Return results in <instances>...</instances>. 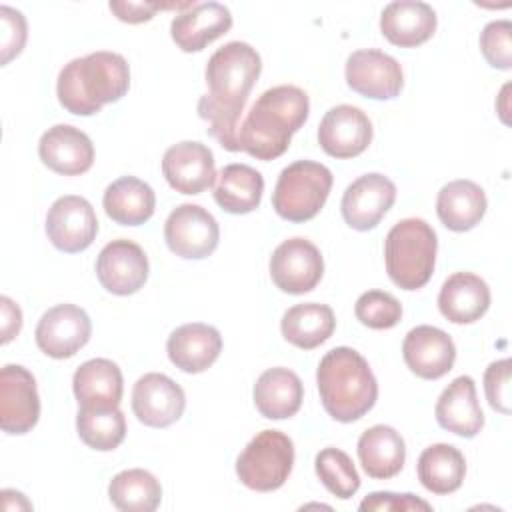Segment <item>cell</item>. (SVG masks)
Returning a JSON list of instances; mask_svg holds the SVG:
<instances>
[{
	"instance_id": "6da1fadb",
	"label": "cell",
	"mask_w": 512,
	"mask_h": 512,
	"mask_svg": "<svg viewBox=\"0 0 512 512\" xmlns=\"http://www.w3.org/2000/svg\"><path fill=\"white\" fill-rule=\"evenodd\" d=\"M260 70V54L240 40L218 48L206 64L208 94L198 100V114L208 122V134L224 150L240 152L238 120Z\"/></svg>"
},
{
	"instance_id": "7a4b0ae2",
	"label": "cell",
	"mask_w": 512,
	"mask_h": 512,
	"mask_svg": "<svg viewBox=\"0 0 512 512\" xmlns=\"http://www.w3.org/2000/svg\"><path fill=\"white\" fill-rule=\"evenodd\" d=\"M310 112L308 94L292 84L268 88L258 96L238 128V146L256 160L282 156Z\"/></svg>"
},
{
	"instance_id": "3957f363",
	"label": "cell",
	"mask_w": 512,
	"mask_h": 512,
	"mask_svg": "<svg viewBox=\"0 0 512 512\" xmlns=\"http://www.w3.org/2000/svg\"><path fill=\"white\" fill-rule=\"evenodd\" d=\"M130 88V68L124 56L98 50L70 60L58 74L60 104L76 116H92L104 104L118 102Z\"/></svg>"
},
{
	"instance_id": "277c9868",
	"label": "cell",
	"mask_w": 512,
	"mask_h": 512,
	"mask_svg": "<svg viewBox=\"0 0 512 512\" xmlns=\"http://www.w3.org/2000/svg\"><path fill=\"white\" fill-rule=\"evenodd\" d=\"M324 410L338 422L362 418L378 398V382L366 358L348 346L324 354L316 370Z\"/></svg>"
},
{
	"instance_id": "5b68a950",
	"label": "cell",
	"mask_w": 512,
	"mask_h": 512,
	"mask_svg": "<svg viewBox=\"0 0 512 512\" xmlns=\"http://www.w3.org/2000/svg\"><path fill=\"white\" fill-rule=\"evenodd\" d=\"M438 238L422 218L396 222L384 240V262L390 280L402 290L422 288L434 272Z\"/></svg>"
},
{
	"instance_id": "8992f818",
	"label": "cell",
	"mask_w": 512,
	"mask_h": 512,
	"mask_svg": "<svg viewBox=\"0 0 512 512\" xmlns=\"http://www.w3.org/2000/svg\"><path fill=\"white\" fill-rule=\"evenodd\" d=\"M332 188V172L312 160H298L286 166L274 186L272 206L290 222L312 220L324 206Z\"/></svg>"
},
{
	"instance_id": "52a82bcc",
	"label": "cell",
	"mask_w": 512,
	"mask_h": 512,
	"mask_svg": "<svg viewBox=\"0 0 512 512\" xmlns=\"http://www.w3.org/2000/svg\"><path fill=\"white\" fill-rule=\"evenodd\" d=\"M294 466V444L280 430L258 432L236 460L240 482L256 492L278 490Z\"/></svg>"
},
{
	"instance_id": "ba28073f",
	"label": "cell",
	"mask_w": 512,
	"mask_h": 512,
	"mask_svg": "<svg viewBox=\"0 0 512 512\" xmlns=\"http://www.w3.org/2000/svg\"><path fill=\"white\" fill-rule=\"evenodd\" d=\"M168 248L184 260H202L210 256L220 240L216 218L198 204L176 206L164 224Z\"/></svg>"
},
{
	"instance_id": "9c48e42d",
	"label": "cell",
	"mask_w": 512,
	"mask_h": 512,
	"mask_svg": "<svg viewBox=\"0 0 512 512\" xmlns=\"http://www.w3.org/2000/svg\"><path fill=\"white\" fill-rule=\"evenodd\" d=\"M324 274L320 250L306 238H288L270 256V276L286 294H306Z\"/></svg>"
},
{
	"instance_id": "30bf717a",
	"label": "cell",
	"mask_w": 512,
	"mask_h": 512,
	"mask_svg": "<svg viewBox=\"0 0 512 512\" xmlns=\"http://www.w3.org/2000/svg\"><path fill=\"white\" fill-rule=\"evenodd\" d=\"M46 234L54 248L74 254L86 250L98 234V218L82 196H60L46 214Z\"/></svg>"
},
{
	"instance_id": "8fae6325",
	"label": "cell",
	"mask_w": 512,
	"mask_h": 512,
	"mask_svg": "<svg viewBox=\"0 0 512 512\" xmlns=\"http://www.w3.org/2000/svg\"><path fill=\"white\" fill-rule=\"evenodd\" d=\"M40 418V398L34 376L18 364L0 370V426L6 434H26Z\"/></svg>"
},
{
	"instance_id": "7c38bea8",
	"label": "cell",
	"mask_w": 512,
	"mask_h": 512,
	"mask_svg": "<svg viewBox=\"0 0 512 512\" xmlns=\"http://www.w3.org/2000/svg\"><path fill=\"white\" fill-rule=\"evenodd\" d=\"M92 334L88 314L76 304H58L42 314L36 326L38 348L56 360L74 356Z\"/></svg>"
},
{
	"instance_id": "4fadbf2b",
	"label": "cell",
	"mask_w": 512,
	"mask_h": 512,
	"mask_svg": "<svg viewBox=\"0 0 512 512\" xmlns=\"http://www.w3.org/2000/svg\"><path fill=\"white\" fill-rule=\"evenodd\" d=\"M346 84L372 100H390L404 84L402 66L390 54L374 48L356 50L346 60Z\"/></svg>"
},
{
	"instance_id": "5bb4252c",
	"label": "cell",
	"mask_w": 512,
	"mask_h": 512,
	"mask_svg": "<svg viewBox=\"0 0 512 512\" xmlns=\"http://www.w3.org/2000/svg\"><path fill=\"white\" fill-rule=\"evenodd\" d=\"M394 200L396 186L388 176L378 172L364 174L344 190L340 202L344 222L360 232L372 230L392 208Z\"/></svg>"
},
{
	"instance_id": "9a60e30c",
	"label": "cell",
	"mask_w": 512,
	"mask_h": 512,
	"mask_svg": "<svg viewBox=\"0 0 512 512\" xmlns=\"http://www.w3.org/2000/svg\"><path fill=\"white\" fill-rule=\"evenodd\" d=\"M148 258L144 250L126 238L108 242L96 258V276L104 290L116 296L138 292L148 280Z\"/></svg>"
},
{
	"instance_id": "2e32d148",
	"label": "cell",
	"mask_w": 512,
	"mask_h": 512,
	"mask_svg": "<svg viewBox=\"0 0 512 512\" xmlns=\"http://www.w3.org/2000/svg\"><path fill=\"white\" fill-rule=\"evenodd\" d=\"M184 406V390L166 374L148 372L132 388V412L144 426L166 428L180 420Z\"/></svg>"
},
{
	"instance_id": "e0dca14e",
	"label": "cell",
	"mask_w": 512,
	"mask_h": 512,
	"mask_svg": "<svg viewBox=\"0 0 512 512\" xmlns=\"http://www.w3.org/2000/svg\"><path fill=\"white\" fill-rule=\"evenodd\" d=\"M372 142V122L364 110L340 104L330 108L318 126V144L332 158H354Z\"/></svg>"
},
{
	"instance_id": "ac0fdd59",
	"label": "cell",
	"mask_w": 512,
	"mask_h": 512,
	"mask_svg": "<svg viewBox=\"0 0 512 512\" xmlns=\"http://www.w3.org/2000/svg\"><path fill=\"white\" fill-rule=\"evenodd\" d=\"M162 174L180 194H200L214 184L216 166L208 146L184 140L170 146L162 156Z\"/></svg>"
},
{
	"instance_id": "d6986e66",
	"label": "cell",
	"mask_w": 512,
	"mask_h": 512,
	"mask_svg": "<svg viewBox=\"0 0 512 512\" xmlns=\"http://www.w3.org/2000/svg\"><path fill=\"white\" fill-rule=\"evenodd\" d=\"M402 356L410 372L424 380H438L446 376L456 360V346L452 338L436 326H416L402 342Z\"/></svg>"
},
{
	"instance_id": "ffe728a7",
	"label": "cell",
	"mask_w": 512,
	"mask_h": 512,
	"mask_svg": "<svg viewBox=\"0 0 512 512\" xmlns=\"http://www.w3.org/2000/svg\"><path fill=\"white\" fill-rule=\"evenodd\" d=\"M40 160L56 174L78 176L92 168L94 144L80 128L56 124L38 142Z\"/></svg>"
},
{
	"instance_id": "44dd1931",
	"label": "cell",
	"mask_w": 512,
	"mask_h": 512,
	"mask_svg": "<svg viewBox=\"0 0 512 512\" xmlns=\"http://www.w3.org/2000/svg\"><path fill=\"white\" fill-rule=\"evenodd\" d=\"M232 28V14L224 4L204 2L174 16L170 36L182 52H200Z\"/></svg>"
},
{
	"instance_id": "7402d4cb",
	"label": "cell",
	"mask_w": 512,
	"mask_h": 512,
	"mask_svg": "<svg viewBox=\"0 0 512 512\" xmlns=\"http://www.w3.org/2000/svg\"><path fill=\"white\" fill-rule=\"evenodd\" d=\"M222 336L220 332L202 322H190L176 328L166 342L170 362L186 374H198L208 370L220 356Z\"/></svg>"
},
{
	"instance_id": "603a6c76",
	"label": "cell",
	"mask_w": 512,
	"mask_h": 512,
	"mask_svg": "<svg viewBox=\"0 0 512 512\" xmlns=\"http://www.w3.org/2000/svg\"><path fill=\"white\" fill-rule=\"evenodd\" d=\"M436 12L420 0L390 2L380 14V30L384 38L400 48L424 44L436 32Z\"/></svg>"
},
{
	"instance_id": "cb8c5ba5",
	"label": "cell",
	"mask_w": 512,
	"mask_h": 512,
	"mask_svg": "<svg viewBox=\"0 0 512 512\" xmlns=\"http://www.w3.org/2000/svg\"><path fill=\"white\" fill-rule=\"evenodd\" d=\"M434 412L440 428L462 438H474L484 426V414L470 376L454 378L440 394Z\"/></svg>"
},
{
	"instance_id": "d4e9b609",
	"label": "cell",
	"mask_w": 512,
	"mask_h": 512,
	"mask_svg": "<svg viewBox=\"0 0 512 512\" xmlns=\"http://www.w3.org/2000/svg\"><path fill=\"white\" fill-rule=\"evenodd\" d=\"M490 306L488 284L472 272L448 276L438 294V308L452 324H472L480 320Z\"/></svg>"
},
{
	"instance_id": "484cf974",
	"label": "cell",
	"mask_w": 512,
	"mask_h": 512,
	"mask_svg": "<svg viewBox=\"0 0 512 512\" xmlns=\"http://www.w3.org/2000/svg\"><path fill=\"white\" fill-rule=\"evenodd\" d=\"M302 400V380L288 368H268L254 384L256 410L268 420H284L294 416L300 410Z\"/></svg>"
},
{
	"instance_id": "4316f807",
	"label": "cell",
	"mask_w": 512,
	"mask_h": 512,
	"mask_svg": "<svg viewBox=\"0 0 512 512\" xmlns=\"http://www.w3.org/2000/svg\"><path fill=\"white\" fill-rule=\"evenodd\" d=\"M122 372L108 358L84 362L72 378L80 408H116L122 400Z\"/></svg>"
},
{
	"instance_id": "83f0119b",
	"label": "cell",
	"mask_w": 512,
	"mask_h": 512,
	"mask_svg": "<svg viewBox=\"0 0 512 512\" xmlns=\"http://www.w3.org/2000/svg\"><path fill=\"white\" fill-rule=\"evenodd\" d=\"M358 460L370 478L388 480L396 476L406 460V446L400 432L386 424L364 430L358 440Z\"/></svg>"
},
{
	"instance_id": "f1b7e54d",
	"label": "cell",
	"mask_w": 512,
	"mask_h": 512,
	"mask_svg": "<svg viewBox=\"0 0 512 512\" xmlns=\"http://www.w3.org/2000/svg\"><path fill=\"white\" fill-rule=\"evenodd\" d=\"M486 208V194L472 180H452L440 188L436 198L440 222L454 232L472 230L484 218Z\"/></svg>"
},
{
	"instance_id": "f546056e",
	"label": "cell",
	"mask_w": 512,
	"mask_h": 512,
	"mask_svg": "<svg viewBox=\"0 0 512 512\" xmlns=\"http://www.w3.org/2000/svg\"><path fill=\"white\" fill-rule=\"evenodd\" d=\"M108 218L120 226H140L152 218L156 196L150 184L136 176H122L114 180L102 198Z\"/></svg>"
},
{
	"instance_id": "4dcf8cb0",
	"label": "cell",
	"mask_w": 512,
	"mask_h": 512,
	"mask_svg": "<svg viewBox=\"0 0 512 512\" xmlns=\"http://www.w3.org/2000/svg\"><path fill=\"white\" fill-rule=\"evenodd\" d=\"M262 192L264 178L256 168L248 164H228L220 170L214 200L230 214H248L260 206Z\"/></svg>"
},
{
	"instance_id": "1f68e13d",
	"label": "cell",
	"mask_w": 512,
	"mask_h": 512,
	"mask_svg": "<svg viewBox=\"0 0 512 512\" xmlns=\"http://www.w3.org/2000/svg\"><path fill=\"white\" fill-rule=\"evenodd\" d=\"M280 328L282 336L290 344L302 350H312L332 336L336 328V318L330 306L306 302L288 308L282 316Z\"/></svg>"
},
{
	"instance_id": "d6a6232c",
	"label": "cell",
	"mask_w": 512,
	"mask_h": 512,
	"mask_svg": "<svg viewBox=\"0 0 512 512\" xmlns=\"http://www.w3.org/2000/svg\"><path fill=\"white\" fill-rule=\"evenodd\" d=\"M466 474L464 454L452 444H432L418 458V480L432 494L456 492Z\"/></svg>"
},
{
	"instance_id": "836d02e7",
	"label": "cell",
	"mask_w": 512,
	"mask_h": 512,
	"mask_svg": "<svg viewBox=\"0 0 512 512\" xmlns=\"http://www.w3.org/2000/svg\"><path fill=\"white\" fill-rule=\"evenodd\" d=\"M108 496L122 512H152L160 506L162 486L148 470L130 468L110 480Z\"/></svg>"
},
{
	"instance_id": "e575fe53",
	"label": "cell",
	"mask_w": 512,
	"mask_h": 512,
	"mask_svg": "<svg viewBox=\"0 0 512 512\" xmlns=\"http://www.w3.org/2000/svg\"><path fill=\"white\" fill-rule=\"evenodd\" d=\"M76 430L80 440L100 452L118 448L126 436V418L116 408H78Z\"/></svg>"
},
{
	"instance_id": "d590c367",
	"label": "cell",
	"mask_w": 512,
	"mask_h": 512,
	"mask_svg": "<svg viewBox=\"0 0 512 512\" xmlns=\"http://www.w3.org/2000/svg\"><path fill=\"white\" fill-rule=\"evenodd\" d=\"M314 468L322 484L340 500L352 498L360 488V476L352 464V458L334 446H328L316 454Z\"/></svg>"
},
{
	"instance_id": "8d00e7d4",
	"label": "cell",
	"mask_w": 512,
	"mask_h": 512,
	"mask_svg": "<svg viewBox=\"0 0 512 512\" xmlns=\"http://www.w3.org/2000/svg\"><path fill=\"white\" fill-rule=\"evenodd\" d=\"M354 314L368 328L388 330L400 322L402 304L390 292L368 290L356 300Z\"/></svg>"
},
{
	"instance_id": "74e56055",
	"label": "cell",
	"mask_w": 512,
	"mask_h": 512,
	"mask_svg": "<svg viewBox=\"0 0 512 512\" xmlns=\"http://www.w3.org/2000/svg\"><path fill=\"white\" fill-rule=\"evenodd\" d=\"M480 50L486 62L498 70L512 66V24L510 20H494L480 34Z\"/></svg>"
},
{
	"instance_id": "f35d334b",
	"label": "cell",
	"mask_w": 512,
	"mask_h": 512,
	"mask_svg": "<svg viewBox=\"0 0 512 512\" xmlns=\"http://www.w3.org/2000/svg\"><path fill=\"white\" fill-rule=\"evenodd\" d=\"M484 392L488 404L502 412L510 414V360H496L484 372Z\"/></svg>"
},
{
	"instance_id": "ab89813d",
	"label": "cell",
	"mask_w": 512,
	"mask_h": 512,
	"mask_svg": "<svg viewBox=\"0 0 512 512\" xmlns=\"http://www.w3.org/2000/svg\"><path fill=\"white\" fill-rule=\"evenodd\" d=\"M0 22H2V64H8L12 58H16L24 44H26V36H28V28H26V18L22 16V12L10 8V6H0Z\"/></svg>"
},
{
	"instance_id": "60d3db41",
	"label": "cell",
	"mask_w": 512,
	"mask_h": 512,
	"mask_svg": "<svg viewBox=\"0 0 512 512\" xmlns=\"http://www.w3.org/2000/svg\"><path fill=\"white\" fill-rule=\"evenodd\" d=\"M358 508L362 512H412V510L430 512L432 510V506L426 500L416 498L414 494H394V492H372L360 502Z\"/></svg>"
},
{
	"instance_id": "b9f144b4",
	"label": "cell",
	"mask_w": 512,
	"mask_h": 512,
	"mask_svg": "<svg viewBox=\"0 0 512 512\" xmlns=\"http://www.w3.org/2000/svg\"><path fill=\"white\" fill-rule=\"evenodd\" d=\"M196 2H184V4H152V2H110V10L116 14L118 20L128 22V24H140L148 22L158 10H168V8H192Z\"/></svg>"
},
{
	"instance_id": "7bdbcfd3",
	"label": "cell",
	"mask_w": 512,
	"mask_h": 512,
	"mask_svg": "<svg viewBox=\"0 0 512 512\" xmlns=\"http://www.w3.org/2000/svg\"><path fill=\"white\" fill-rule=\"evenodd\" d=\"M0 330H2V344H8L22 328V312L14 300L8 296L0 298Z\"/></svg>"
}]
</instances>
